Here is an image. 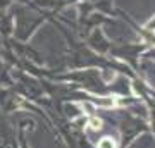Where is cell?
I'll use <instances>...</instances> for the list:
<instances>
[{
	"label": "cell",
	"instance_id": "1",
	"mask_svg": "<svg viewBox=\"0 0 155 148\" xmlns=\"http://www.w3.org/2000/svg\"><path fill=\"white\" fill-rule=\"evenodd\" d=\"M100 148H114V146H112V143L109 141V140H105V141L100 145Z\"/></svg>",
	"mask_w": 155,
	"mask_h": 148
}]
</instances>
